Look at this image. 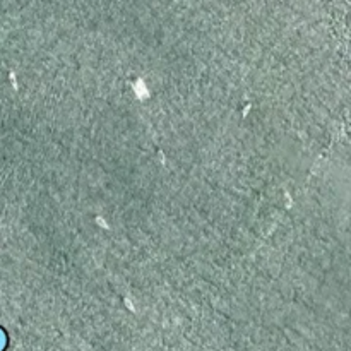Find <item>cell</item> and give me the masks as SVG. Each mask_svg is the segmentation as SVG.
<instances>
[{
	"instance_id": "6da1fadb",
	"label": "cell",
	"mask_w": 351,
	"mask_h": 351,
	"mask_svg": "<svg viewBox=\"0 0 351 351\" xmlns=\"http://www.w3.org/2000/svg\"><path fill=\"white\" fill-rule=\"evenodd\" d=\"M7 348V335L2 328H0V351H5Z\"/></svg>"
}]
</instances>
